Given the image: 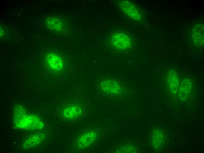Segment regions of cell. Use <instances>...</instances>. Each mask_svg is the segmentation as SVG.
<instances>
[{"label": "cell", "mask_w": 204, "mask_h": 153, "mask_svg": "<svg viewBox=\"0 0 204 153\" xmlns=\"http://www.w3.org/2000/svg\"><path fill=\"white\" fill-rule=\"evenodd\" d=\"M192 83L189 79L186 78L182 82L180 87V93L182 97L185 98L187 97L191 89Z\"/></svg>", "instance_id": "obj_10"}, {"label": "cell", "mask_w": 204, "mask_h": 153, "mask_svg": "<svg viewBox=\"0 0 204 153\" xmlns=\"http://www.w3.org/2000/svg\"><path fill=\"white\" fill-rule=\"evenodd\" d=\"M119 6L123 12L130 18L136 21L141 19V15L137 6L132 2L127 0L119 1Z\"/></svg>", "instance_id": "obj_2"}, {"label": "cell", "mask_w": 204, "mask_h": 153, "mask_svg": "<svg viewBox=\"0 0 204 153\" xmlns=\"http://www.w3.org/2000/svg\"><path fill=\"white\" fill-rule=\"evenodd\" d=\"M47 25L51 29L55 30H59L62 27V24L57 19L50 18L47 20Z\"/></svg>", "instance_id": "obj_11"}, {"label": "cell", "mask_w": 204, "mask_h": 153, "mask_svg": "<svg viewBox=\"0 0 204 153\" xmlns=\"http://www.w3.org/2000/svg\"><path fill=\"white\" fill-rule=\"evenodd\" d=\"M96 133L93 131L86 133L81 135L79 139L78 144L81 148L87 147L93 142L96 138Z\"/></svg>", "instance_id": "obj_7"}, {"label": "cell", "mask_w": 204, "mask_h": 153, "mask_svg": "<svg viewBox=\"0 0 204 153\" xmlns=\"http://www.w3.org/2000/svg\"><path fill=\"white\" fill-rule=\"evenodd\" d=\"M46 61L49 67L54 71H59L63 69V62L61 59L56 54H49L47 56Z\"/></svg>", "instance_id": "obj_4"}, {"label": "cell", "mask_w": 204, "mask_h": 153, "mask_svg": "<svg viewBox=\"0 0 204 153\" xmlns=\"http://www.w3.org/2000/svg\"><path fill=\"white\" fill-rule=\"evenodd\" d=\"M192 37L194 44L197 46H201L204 44V26L198 24L192 29Z\"/></svg>", "instance_id": "obj_5"}, {"label": "cell", "mask_w": 204, "mask_h": 153, "mask_svg": "<svg viewBox=\"0 0 204 153\" xmlns=\"http://www.w3.org/2000/svg\"><path fill=\"white\" fill-rule=\"evenodd\" d=\"M166 81L168 86L173 93L177 91L179 85V79L178 74L174 71L171 70L166 76Z\"/></svg>", "instance_id": "obj_8"}, {"label": "cell", "mask_w": 204, "mask_h": 153, "mask_svg": "<svg viewBox=\"0 0 204 153\" xmlns=\"http://www.w3.org/2000/svg\"><path fill=\"white\" fill-rule=\"evenodd\" d=\"M81 113V109L79 106L72 104L66 107L64 110L63 114L68 119H73L79 117Z\"/></svg>", "instance_id": "obj_9"}, {"label": "cell", "mask_w": 204, "mask_h": 153, "mask_svg": "<svg viewBox=\"0 0 204 153\" xmlns=\"http://www.w3.org/2000/svg\"><path fill=\"white\" fill-rule=\"evenodd\" d=\"M15 119L17 122V126L21 128L27 129H38L42 126V123L41 120L36 116L32 115L25 116L24 114H18Z\"/></svg>", "instance_id": "obj_1"}, {"label": "cell", "mask_w": 204, "mask_h": 153, "mask_svg": "<svg viewBox=\"0 0 204 153\" xmlns=\"http://www.w3.org/2000/svg\"><path fill=\"white\" fill-rule=\"evenodd\" d=\"M101 87L104 92L110 94H117L120 91L118 83L112 79L103 80L101 83Z\"/></svg>", "instance_id": "obj_6"}, {"label": "cell", "mask_w": 204, "mask_h": 153, "mask_svg": "<svg viewBox=\"0 0 204 153\" xmlns=\"http://www.w3.org/2000/svg\"><path fill=\"white\" fill-rule=\"evenodd\" d=\"M112 45L116 48L119 49H126L131 46V42L130 37L124 33L115 32L111 38Z\"/></svg>", "instance_id": "obj_3"}]
</instances>
